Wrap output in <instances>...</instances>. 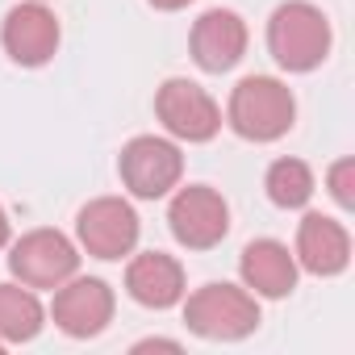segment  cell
<instances>
[{"mask_svg":"<svg viewBox=\"0 0 355 355\" xmlns=\"http://www.w3.org/2000/svg\"><path fill=\"white\" fill-rule=\"evenodd\" d=\"M125 293L146 309H171L184 301V268L175 255L138 251L125 268Z\"/></svg>","mask_w":355,"mask_h":355,"instance_id":"cell-13","label":"cell"},{"mask_svg":"<svg viewBox=\"0 0 355 355\" xmlns=\"http://www.w3.org/2000/svg\"><path fill=\"white\" fill-rule=\"evenodd\" d=\"M247 42H251L247 21L234 9H209V13H201L197 26H193V38H189L193 63L201 71H209V76H222V71L239 67V59L247 55Z\"/></svg>","mask_w":355,"mask_h":355,"instance_id":"cell-11","label":"cell"},{"mask_svg":"<svg viewBox=\"0 0 355 355\" xmlns=\"http://www.w3.org/2000/svg\"><path fill=\"white\" fill-rule=\"evenodd\" d=\"M138 214L121 197H96L76 218V239L92 259H121L138 247Z\"/></svg>","mask_w":355,"mask_h":355,"instance_id":"cell-8","label":"cell"},{"mask_svg":"<svg viewBox=\"0 0 355 355\" xmlns=\"http://www.w3.org/2000/svg\"><path fill=\"white\" fill-rule=\"evenodd\" d=\"M9 239H13V226H9V214H5V205H0V251L9 247Z\"/></svg>","mask_w":355,"mask_h":355,"instance_id":"cell-20","label":"cell"},{"mask_svg":"<svg viewBox=\"0 0 355 355\" xmlns=\"http://www.w3.org/2000/svg\"><path fill=\"white\" fill-rule=\"evenodd\" d=\"M334 30L326 13L309 0H288L268 21V51L284 71H313L326 63Z\"/></svg>","mask_w":355,"mask_h":355,"instance_id":"cell-2","label":"cell"},{"mask_svg":"<svg viewBox=\"0 0 355 355\" xmlns=\"http://www.w3.org/2000/svg\"><path fill=\"white\" fill-rule=\"evenodd\" d=\"M42 5H46V0H42Z\"/></svg>","mask_w":355,"mask_h":355,"instance_id":"cell-22","label":"cell"},{"mask_svg":"<svg viewBox=\"0 0 355 355\" xmlns=\"http://www.w3.org/2000/svg\"><path fill=\"white\" fill-rule=\"evenodd\" d=\"M155 117L163 121V130L180 142H209L218 130H222V109L218 101L193 84V80H167L159 92H155Z\"/></svg>","mask_w":355,"mask_h":355,"instance_id":"cell-7","label":"cell"},{"mask_svg":"<svg viewBox=\"0 0 355 355\" xmlns=\"http://www.w3.org/2000/svg\"><path fill=\"white\" fill-rule=\"evenodd\" d=\"M0 351H5V343H0Z\"/></svg>","mask_w":355,"mask_h":355,"instance_id":"cell-21","label":"cell"},{"mask_svg":"<svg viewBox=\"0 0 355 355\" xmlns=\"http://www.w3.org/2000/svg\"><path fill=\"white\" fill-rule=\"evenodd\" d=\"M263 189H268V201L280 205V209H301L309 205L313 197V171L309 163L301 159H276L263 175Z\"/></svg>","mask_w":355,"mask_h":355,"instance_id":"cell-16","label":"cell"},{"mask_svg":"<svg viewBox=\"0 0 355 355\" xmlns=\"http://www.w3.org/2000/svg\"><path fill=\"white\" fill-rule=\"evenodd\" d=\"M134 351H180V343H171V338H142V343H134Z\"/></svg>","mask_w":355,"mask_h":355,"instance_id":"cell-18","label":"cell"},{"mask_svg":"<svg viewBox=\"0 0 355 355\" xmlns=\"http://www.w3.org/2000/svg\"><path fill=\"white\" fill-rule=\"evenodd\" d=\"M42 322H46V309H42L34 288L0 284V343H5V347L30 343V338H38Z\"/></svg>","mask_w":355,"mask_h":355,"instance_id":"cell-15","label":"cell"},{"mask_svg":"<svg viewBox=\"0 0 355 355\" xmlns=\"http://www.w3.org/2000/svg\"><path fill=\"white\" fill-rule=\"evenodd\" d=\"M80 268V247L63 230H30L9 247V272L26 288H59Z\"/></svg>","mask_w":355,"mask_h":355,"instance_id":"cell-5","label":"cell"},{"mask_svg":"<svg viewBox=\"0 0 355 355\" xmlns=\"http://www.w3.org/2000/svg\"><path fill=\"white\" fill-rule=\"evenodd\" d=\"M184 322L209 343H239L259 330V297L239 284H201L184 301Z\"/></svg>","mask_w":355,"mask_h":355,"instance_id":"cell-3","label":"cell"},{"mask_svg":"<svg viewBox=\"0 0 355 355\" xmlns=\"http://www.w3.org/2000/svg\"><path fill=\"white\" fill-rule=\"evenodd\" d=\"M297 268L313 272V276H338L351 263V234L343 222L326 218V214H305L297 226Z\"/></svg>","mask_w":355,"mask_h":355,"instance_id":"cell-12","label":"cell"},{"mask_svg":"<svg viewBox=\"0 0 355 355\" xmlns=\"http://www.w3.org/2000/svg\"><path fill=\"white\" fill-rule=\"evenodd\" d=\"M150 9H159V13H180V9H189L193 0H146Z\"/></svg>","mask_w":355,"mask_h":355,"instance_id":"cell-19","label":"cell"},{"mask_svg":"<svg viewBox=\"0 0 355 355\" xmlns=\"http://www.w3.org/2000/svg\"><path fill=\"white\" fill-rule=\"evenodd\" d=\"M167 226L175 243L189 251H214L230 234V205L218 189L209 184H189L171 197L167 205Z\"/></svg>","mask_w":355,"mask_h":355,"instance_id":"cell-6","label":"cell"},{"mask_svg":"<svg viewBox=\"0 0 355 355\" xmlns=\"http://www.w3.org/2000/svg\"><path fill=\"white\" fill-rule=\"evenodd\" d=\"M326 189H330V197H334L343 209L355 205V159H338V163L326 171Z\"/></svg>","mask_w":355,"mask_h":355,"instance_id":"cell-17","label":"cell"},{"mask_svg":"<svg viewBox=\"0 0 355 355\" xmlns=\"http://www.w3.org/2000/svg\"><path fill=\"white\" fill-rule=\"evenodd\" d=\"M117 297L105 280L96 276H71L55 288V305L51 318L67 338H96L109 322H113Z\"/></svg>","mask_w":355,"mask_h":355,"instance_id":"cell-9","label":"cell"},{"mask_svg":"<svg viewBox=\"0 0 355 355\" xmlns=\"http://www.w3.org/2000/svg\"><path fill=\"white\" fill-rule=\"evenodd\" d=\"M239 272H243V288H251L255 297H268V301H280L297 288V255L276 239L247 243Z\"/></svg>","mask_w":355,"mask_h":355,"instance_id":"cell-14","label":"cell"},{"mask_svg":"<svg viewBox=\"0 0 355 355\" xmlns=\"http://www.w3.org/2000/svg\"><path fill=\"white\" fill-rule=\"evenodd\" d=\"M117 175L121 184L138 197V201H159L171 189H180L184 180V155L171 138H155V134H138L121 146L117 155Z\"/></svg>","mask_w":355,"mask_h":355,"instance_id":"cell-4","label":"cell"},{"mask_svg":"<svg viewBox=\"0 0 355 355\" xmlns=\"http://www.w3.org/2000/svg\"><path fill=\"white\" fill-rule=\"evenodd\" d=\"M226 121L247 142H276L297 121V96L276 76H247L230 92Z\"/></svg>","mask_w":355,"mask_h":355,"instance_id":"cell-1","label":"cell"},{"mask_svg":"<svg viewBox=\"0 0 355 355\" xmlns=\"http://www.w3.org/2000/svg\"><path fill=\"white\" fill-rule=\"evenodd\" d=\"M0 42H5V55L21 67H46L63 42L59 17L42 5V0H26V5L5 13V26H0Z\"/></svg>","mask_w":355,"mask_h":355,"instance_id":"cell-10","label":"cell"}]
</instances>
